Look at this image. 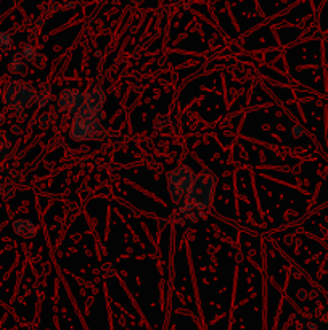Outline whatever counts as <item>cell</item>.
<instances>
[{
  "instance_id": "1",
  "label": "cell",
  "mask_w": 328,
  "mask_h": 330,
  "mask_svg": "<svg viewBox=\"0 0 328 330\" xmlns=\"http://www.w3.org/2000/svg\"><path fill=\"white\" fill-rule=\"evenodd\" d=\"M215 185H217L215 174L209 169H203L200 174H196L193 185L185 195V202L206 214L212 205Z\"/></svg>"
},
{
  "instance_id": "2",
  "label": "cell",
  "mask_w": 328,
  "mask_h": 330,
  "mask_svg": "<svg viewBox=\"0 0 328 330\" xmlns=\"http://www.w3.org/2000/svg\"><path fill=\"white\" fill-rule=\"evenodd\" d=\"M35 98H37V90L29 82L21 79L10 81L2 92L4 105L15 111H24L26 108L35 105Z\"/></svg>"
},
{
  "instance_id": "3",
  "label": "cell",
  "mask_w": 328,
  "mask_h": 330,
  "mask_svg": "<svg viewBox=\"0 0 328 330\" xmlns=\"http://www.w3.org/2000/svg\"><path fill=\"white\" fill-rule=\"evenodd\" d=\"M195 177V171L187 164H179L167 173V190H169V196L174 206L180 205L185 200V195L189 193L190 187L193 185Z\"/></svg>"
},
{
  "instance_id": "4",
  "label": "cell",
  "mask_w": 328,
  "mask_h": 330,
  "mask_svg": "<svg viewBox=\"0 0 328 330\" xmlns=\"http://www.w3.org/2000/svg\"><path fill=\"white\" fill-rule=\"evenodd\" d=\"M69 137L76 142H86V140L100 142V140L106 139V129L101 124V121H93L78 113V115H74L69 129Z\"/></svg>"
},
{
  "instance_id": "5",
  "label": "cell",
  "mask_w": 328,
  "mask_h": 330,
  "mask_svg": "<svg viewBox=\"0 0 328 330\" xmlns=\"http://www.w3.org/2000/svg\"><path fill=\"white\" fill-rule=\"evenodd\" d=\"M105 102H106L105 90L98 86L90 87L87 92H84V105L79 113L93 121H103L105 119V111H103Z\"/></svg>"
},
{
  "instance_id": "6",
  "label": "cell",
  "mask_w": 328,
  "mask_h": 330,
  "mask_svg": "<svg viewBox=\"0 0 328 330\" xmlns=\"http://www.w3.org/2000/svg\"><path fill=\"white\" fill-rule=\"evenodd\" d=\"M57 105L61 111L78 115L84 105V90L78 87H66L63 89L57 97Z\"/></svg>"
},
{
  "instance_id": "7",
  "label": "cell",
  "mask_w": 328,
  "mask_h": 330,
  "mask_svg": "<svg viewBox=\"0 0 328 330\" xmlns=\"http://www.w3.org/2000/svg\"><path fill=\"white\" fill-rule=\"evenodd\" d=\"M174 221L177 224H180V225H189V224H195V222H198L200 219H204L206 218V214L201 213L200 210H196L195 206L189 205V203H180V205H177L175 206V210H174Z\"/></svg>"
},
{
  "instance_id": "8",
  "label": "cell",
  "mask_w": 328,
  "mask_h": 330,
  "mask_svg": "<svg viewBox=\"0 0 328 330\" xmlns=\"http://www.w3.org/2000/svg\"><path fill=\"white\" fill-rule=\"evenodd\" d=\"M21 55H23V58H24L26 63L35 66V68H39V70L45 68V56L35 45L26 44L21 49Z\"/></svg>"
},
{
  "instance_id": "9",
  "label": "cell",
  "mask_w": 328,
  "mask_h": 330,
  "mask_svg": "<svg viewBox=\"0 0 328 330\" xmlns=\"http://www.w3.org/2000/svg\"><path fill=\"white\" fill-rule=\"evenodd\" d=\"M12 229L16 235H21L24 239H32L39 232V227L31 219H15L12 224Z\"/></svg>"
},
{
  "instance_id": "10",
  "label": "cell",
  "mask_w": 328,
  "mask_h": 330,
  "mask_svg": "<svg viewBox=\"0 0 328 330\" xmlns=\"http://www.w3.org/2000/svg\"><path fill=\"white\" fill-rule=\"evenodd\" d=\"M53 102V92H52V86L49 82H44L41 86V90L37 92V98H35V107L37 108H47Z\"/></svg>"
},
{
  "instance_id": "11",
  "label": "cell",
  "mask_w": 328,
  "mask_h": 330,
  "mask_svg": "<svg viewBox=\"0 0 328 330\" xmlns=\"http://www.w3.org/2000/svg\"><path fill=\"white\" fill-rule=\"evenodd\" d=\"M8 71H10L12 74H15V76H23V78L27 74V64H26V61L23 58L21 52L16 53L12 58V61L8 63Z\"/></svg>"
},
{
  "instance_id": "12",
  "label": "cell",
  "mask_w": 328,
  "mask_h": 330,
  "mask_svg": "<svg viewBox=\"0 0 328 330\" xmlns=\"http://www.w3.org/2000/svg\"><path fill=\"white\" fill-rule=\"evenodd\" d=\"M12 150V136L10 134H0V161L8 156Z\"/></svg>"
},
{
  "instance_id": "13",
  "label": "cell",
  "mask_w": 328,
  "mask_h": 330,
  "mask_svg": "<svg viewBox=\"0 0 328 330\" xmlns=\"http://www.w3.org/2000/svg\"><path fill=\"white\" fill-rule=\"evenodd\" d=\"M12 44H13V37H12L10 32H7V31L0 32V49H2V50L10 49Z\"/></svg>"
},
{
  "instance_id": "14",
  "label": "cell",
  "mask_w": 328,
  "mask_h": 330,
  "mask_svg": "<svg viewBox=\"0 0 328 330\" xmlns=\"http://www.w3.org/2000/svg\"><path fill=\"white\" fill-rule=\"evenodd\" d=\"M171 124V118L167 116V115H161V116H158L156 118V121H155V126L158 127V129H164V127H167Z\"/></svg>"
},
{
  "instance_id": "15",
  "label": "cell",
  "mask_w": 328,
  "mask_h": 330,
  "mask_svg": "<svg viewBox=\"0 0 328 330\" xmlns=\"http://www.w3.org/2000/svg\"><path fill=\"white\" fill-rule=\"evenodd\" d=\"M303 134H304V129L301 124H293L291 129H289V136H291L293 139H299Z\"/></svg>"
},
{
  "instance_id": "16",
  "label": "cell",
  "mask_w": 328,
  "mask_h": 330,
  "mask_svg": "<svg viewBox=\"0 0 328 330\" xmlns=\"http://www.w3.org/2000/svg\"><path fill=\"white\" fill-rule=\"evenodd\" d=\"M50 121H52V118H50L49 113H42V115L39 116V126H41V129L49 127L50 126Z\"/></svg>"
},
{
  "instance_id": "17",
  "label": "cell",
  "mask_w": 328,
  "mask_h": 330,
  "mask_svg": "<svg viewBox=\"0 0 328 330\" xmlns=\"http://www.w3.org/2000/svg\"><path fill=\"white\" fill-rule=\"evenodd\" d=\"M12 132H13V134H21L23 130H21L20 126H13V127H12Z\"/></svg>"
},
{
  "instance_id": "18",
  "label": "cell",
  "mask_w": 328,
  "mask_h": 330,
  "mask_svg": "<svg viewBox=\"0 0 328 330\" xmlns=\"http://www.w3.org/2000/svg\"><path fill=\"white\" fill-rule=\"evenodd\" d=\"M4 122H5V115H4L2 111H0V127L4 126Z\"/></svg>"
},
{
  "instance_id": "19",
  "label": "cell",
  "mask_w": 328,
  "mask_h": 330,
  "mask_svg": "<svg viewBox=\"0 0 328 330\" xmlns=\"http://www.w3.org/2000/svg\"><path fill=\"white\" fill-rule=\"evenodd\" d=\"M130 2H132V4H135V5H138V4H142L143 0H130Z\"/></svg>"
}]
</instances>
